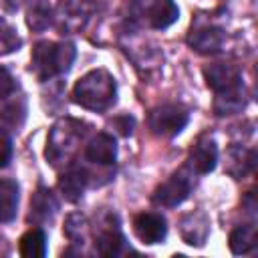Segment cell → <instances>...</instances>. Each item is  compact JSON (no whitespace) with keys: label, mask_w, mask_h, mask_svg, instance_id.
<instances>
[{"label":"cell","mask_w":258,"mask_h":258,"mask_svg":"<svg viewBox=\"0 0 258 258\" xmlns=\"http://www.w3.org/2000/svg\"><path fill=\"white\" fill-rule=\"evenodd\" d=\"M117 99V85L109 71L105 69H93L87 75H83L75 89H73V101L81 105L83 109L103 113L107 111Z\"/></svg>","instance_id":"1"},{"label":"cell","mask_w":258,"mask_h":258,"mask_svg":"<svg viewBox=\"0 0 258 258\" xmlns=\"http://www.w3.org/2000/svg\"><path fill=\"white\" fill-rule=\"evenodd\" d=\"M75 58H77V48L73 42L40 40L32 48L30 69L36 75V79L44 83L58 75L69 73Z\"/></svg>","instance_id":"2"},{"label":"cell","mask_w":258,"mask_h":258,"mask_svg":"<svg viewBox=\"0 0 258 258\" xmlns=\"http://www.w3.org/2000/svg\"><path fill=\"white\" fill-rule=\"evenodd\" d=\"M87 125L83 121L64 117L60 121H56L48 133L46 139V149L44 155L50 161V165L58 167V165H67L71 163L73 155L77 153L83 137L87 135Z\"/></svg>","instance_id":"3"},{"label":"cell","mask_w":258,"mask_h":258,"mask_svg":"<svg viewBox=\"0 0 258 258\" xmlns=\"http://www.w3.org/2000/svg\"><path fill=\"white\" fill-rule=\"evenodd\" d=\"M191 187H194V173L183 165L179 171H175L163 183H159L155 187L151 200H153L155 206L177 208L179 204H183L187 200Z\"/></svg>","instance_id":"4"},{"label":"cell","mask_w":258,"mask_h":258,"mask_svg":"<svg viewBox=\"0 0 258 258\" xmlns=\"http://www.w3.org/2000/svg\"><path fill=\"white\" fill-rule=\"evenodd\" d=\"M187 121H189V113L181 105H173V103H165L151 109L147 117V125L151 133L157 137H175L177 133L183 131Z\"/></svg>","instance_id":"5"},{"label":"cell","mask_w":258,"mask_h":258,"mask_svg":"<svg viewBox=\"0 0 258 258\" xmlns=\"http://www.w3.org/2000/svg\"><path fill=\"white\" fill-rule=\"evenodd\" d=\"M135 14L153 30H165L179 18V8L173 0H137Z\"/></svg>","instance_id":"6"},{"label":"cell","mask_w":258,"mask_h":258,"mask_svg":"<svg viewBox=\"0 0 258 258\" xmlns=\"http://www.w3.org/2000/svg\"><path fill=\"white\" fill-rule=\"evenodd\" d=\"M97 8V0H58L56 16L64 32H79L85 28Z\"/></svg>","instance_id":"7"},{"label":"cell","mask_w":258,"mask_h":258,"mask_svg":"<svg viewBox=\"0 0 258 258\" xmlns=\"http://www.w3.org/2000/svg\"><path fill=\"white\" fill-rule=\"evenodd\" d=\"M226 32L214 24H198L191 26L187 34V44L202 54H218L226 46Z\"/></svg>","instance_id":"8"},{"label":"cell","mask_w":258,"mask_h":258,"mask_svg":"<svg viewBox=\"0 0 258 258\" xmlns=\"http://www.w3.org/2000/svg\"><path fill=\"white\" fill-rule=\"evenodd\" d=\"M95 248L101 256H119L125 248V238L119 228V220L115 214H105L99 226V234L95 238Z\"/></svg>","instance_id":"9"},{"label":"cell","mask_w":258,"mask_h":258,"mask_svg":"<svg viewBox=\"0 0 258 258\" xmlns=\"http://www.w3.org/2000/svg\"><path fill=\"white\" fill-rule=\"evenodd\" d=\"M218 163V147H216V141L212 137H200L191 149H189V155H187V163L185 167L194 173V175H206L210 171H214Z\"/></svg>","instance_id":"10"},{"label":"cell","mask_w":258,"mask_h":258,"mask_svg":"<svg viewBox=\"0 0 258 258\" xmlns=\"http://www.w3.org/2000/svg\"><path fill=\"white\" fill-rule=\"evenodd\" d=\"M204 79H206V85L214 93H226V91H234V89L244 87L242 73L234 64H226V62L208 64L204 69Z\"/></svg>","instance_id":"11"},{"label":"cell","mask_w":258,"mask_h":258,"mask_svg":"<svg viewBox=\"0 0 258 258\" xmlns=\"http://www.w3.org/2000/svg\"><path fill=\"white\" fill-rule=\"evenodd\" d=\"M133 232L143 244H159L167 236V222L157 212H141L133 220Z\"/></svg>","instance_id":"12"},{"label":"cell","mask_w":258,"mask_h":258,"mask_svg":"<svg viewBox=\"0 0 258 258\" xmlns=\"http://www.w3.org/2000/svg\"><path fill=\"white\" fill-rule=\"evenodd\" d=\"M179 234L185 244L202 248L210 236V218L202 210H194L179 220Z\"/></svg>","instance_id":"13"},{"label":"cell","mask_w":258,"mask_h":258,"mask_svg":"<svg viewBox=\"0 0 258 258\" xmlns=\"http://www.w3.org/2000/svg\"><path fill=\"white\" fill-rule=\"evenodd\" d=\"M85 157L95 165H113L117 161V143H115V139L109 133L95 135L85 147Z\"/></svg>","instance_id":"14"},{"label":"cell","mask_w":258,"mask_h":258,"mask_svg":"<svg viewBox=\"0 0 258 258\" xmlns=\"http://www.w3.org/2000/svg\"><path fill=\"white\" fill-rule=\"evenodd\" d=\"M58 210V202L54 200L52 191L44 185H38V189L32 194L30 198V214H28V220L34 222V224H46L54 218Z\"/></svg>","instance_id":"15"},{"label":"cell","mask_w":258,"mask_h":258,"mask_svg":"<svg viewBox=\"0 0 258 258\" xmlns=\"http://www.w3.org/2000/svg\"><path fill=\"white\" fill-rule=\"evenodd\" d=\"M87 185H89V173L83 167H69L58 177V191L71 204H75L83 198Z\"/></svg>","instance_id":"16"},{"label":"cell","mask_w":258,"mask_h":258,"mask_svg":"<svg viewBox=\"0 0 258 258\" xmlns=\"http://www.w3.org/2000/svg\"><path fill=\"white\" fill-rule=\"evenodd\" d=\"M20 187L10 177H0V224H8L18 214Z\"/></svg>","instance_id":"17"},{"label":"cell","mask_w":258,"mask_h":258,"mask_svg":"<svg viewBox=\"0 0 258 258\" xmlns=\"http://www.w3.org/2000/svg\"><path fill=\"white\" fill-rule=\"evenodd\" d=\"M228 167L226 171L234 175L236 179H244L256 165V151L254 149H244V147H232L228 153Z\"/></svg>","instance_id":"18"},{"label":"cell","mask_w":258,"mask_h":258,"mask_svg":"<svg viewBox=\"0 0 258 258\" xmlns=\"http://www.w3.org/2000/svg\"><path fill=\"white\" fill-rule=\"evenodd\" d=\"M258 244V232H256V226L252 224H244V226H238L230 232V238H228V246H230V252L240 256V254H250Z\"/></svg>","instance_id":"19"},{"label":"cell","mask_w":258,"mask_h":258,"mask_svg":"<svg viewBox=\"0 0 258 258\" xmlns=\"http://www.w3.org/2000/svg\"><path fill=\"white\" fill-rule=\"evenodd\" d=\"M52 8L48 0H28L26 24L34 32H42L52 24Z\"/></svg>","instance_id":"20"},{"label":"cell","mask_w":258,"mask_h":258,"mask_svg":"<svg viewBox=\"0 0 258 258\" xmlns=\"http://www.w3.org/2000/svg\"><path fill=\"white\" fill-rule=\"evenodd\" d=\"M246 107V93L244 87L234 89V91H226V93H216L214 99V113L224 117V115H234L240 113Z\"/></svg>","instance_id":"21"},{"label":"cell","mask_w":258,"mask_h":258,"mask_svg":"<svg viewBox=\"0 0 258 258\" xmlns=\"http://www.w3.org/2000/svg\"><path fill=\"white\" fill-rule=\"evenodd\" d=\"M18 250L24 258H42L46 254V234L40 228L28 230L18 244Z\"/></svg>","instance_id":"22"},{"label":"cell","mask_w":258,"mask_h":258,"mask_svg":"<svg viewBox=\"0 0 258 258\" xmlns=\"http://www.w3.org/2000/svg\"><path fill=\"white\" fill-rule=\"evenodd\" d=\"M62 232L73 244H83L87 242V236H89V222L81 212H73L67 216Z\"/></svg>","instance_id":"23"},{"label":"cell","mask_w":258,"mask_h":258,"mask_svg":"<svg viewBox=\"0 0 258 258\" xmlns=\"http://www.w3.org/2000/svg\"><path fill=\"white\" fill-rule=\"evenodd\" d=\"M24 103H8L0 109V129L4 131H18V127L24 121Z\"/></svg>","instance_id":"24"},{"label":"cell","mask_w":258,"mask_h":258,"mask_svg":"<svg viewBox=\"0 0 258 258\" xmlns=\"http://www.w3.org/2000/svg\"><path fill=\"white\" fill-rule=\"evenodd\" d=\"M20 44H22V40H20L16 28L4 16H0V56L18 50Z\"/></svg>","instance_id":"25"},{"label":"cell","mask_w":258,"mask_h":258,"mask_svg":"<svg viewBox=\"0 0 258 258\" xmlns=\"http://www.w3.org/2000/svg\"><path fill=\"white\" fill-rule=\"evenodd\" d=\"M12 153H14L12 137H10L8 131L0 129V169H4L12 161Z\"/></svg>","instance_id":"26"},{"label":"cell","mask_w":258,"mask_h":258,"mask_svg":"<svg viewBox=\"0 0 258 258\" xmlns=\"http://www.w3.org/2000/svg\"><path fill=\"white\" fill-rule=\"evenodd\" d=\"M14 91H16V81H14V77L8 73V69L0 67V101L6 99V97H10Z\"/></svg>","instance_id":"27"},{"label":"cell","mask_w":258,"mask_h":258,"mask_svg":"<svg viewBox=\"0 0 258 258\" xmlns=\"http://www.w3.org/2000/svg\"><path fill=\"white\" fill-rule=\"evenodd\" d=\"M111 127H115L119 135H123V137H129V135L133 133V127H135V119H133V117H129V115H119V117H115V119L111 121Z\"/></svg>","instance_id":"28"},{"label":"cell","mask_w":258,"mask_h":258,"mask_svg":"<svg viewBox=\"0 0 258 258\" xmlns=\"http://www.w3.org/2000/svg\"><path fill=\"white\" fill-rule=\"evenodd\" d=\"M22 2H24V0H0V6H2L6 12H16V10H20Z\"/></svg>","instance_id":"29"},{"label":"cell","mask_w":258,"mask_h":258,"mask_svg":"<svg viewBox=\"0 0 258 258\" xmlns=\"http://www.w3.org/2000/svg\"><path fill=\"white\" fill-rule=\"evenodd\" d=\"M8 252H10V246H8L6 238H4V236H0V256H6Z\"/></svg>","instance_id":"30"}]
</instances>
